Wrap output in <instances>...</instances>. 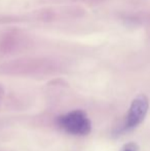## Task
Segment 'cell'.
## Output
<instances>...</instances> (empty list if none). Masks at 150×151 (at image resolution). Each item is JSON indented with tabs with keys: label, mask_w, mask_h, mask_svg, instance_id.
Instances as JSON below:
<instances>
[{
	"label": "cell",
	"mask_w": 150,
	"mask_h": 151,
	"mask_svg": "<svg viewBox=\"0 0 150 151\" xmlns=\"http://www.w3.org/2000/svg\"><path fill=\"white\" fill-rule=\"evenodd\" d=\"M59 127L66 133L74 136H86L92 131V123L86 113L82 110H73L59 116Z\"/></svg>",
	"instance_id": "obj_1"
},
{
	"label": "cell",
	"mask_w": 150,
	"mask_h": 151,
	"mask_svg": "<svg viewBox=\"0 0 150 151\" xmlns=\"http://www.w3.org/2000/svg\"><path fill=\"white\" fill-rule=\"evenodd\" d=\"M149 103L148 99L144 95H140L133 101L132 105L128 110V113L126 115V124H124V129L130 131L135 127H137L146 116L148 112Z\"/></svg>",
	"instance_id": "obj_2"
},
{
	"label": "cell",
	"mask_w": 150,
	"mask_h": 151,
	"mask_svg": "<svg viewBox=\"0 0 150 151\" xmlns=\"http://www.w3.org/2000/svg\"><path fill=\"white\" fill-rule=\"evenodd\" d=\"M123 151H138V146L135 143H128V145H126Z\"/></svg>",
	"instance_id": "obj_3"
}]
</instances>
